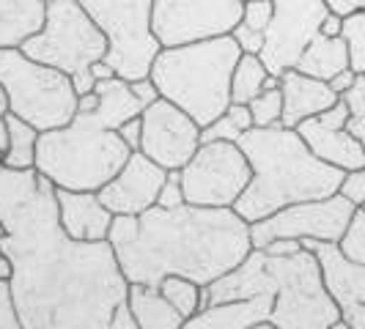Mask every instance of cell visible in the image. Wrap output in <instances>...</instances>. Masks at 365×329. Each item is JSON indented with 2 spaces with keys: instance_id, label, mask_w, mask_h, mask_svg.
<instances>
[{
  "instance_id": "6da1fadb",
  "label": "cell",
  "mask_w": 365,
  "mask_h": 329,
  "mask_svg": "<svg viewBox=\"0 0 365 329\" xmlns=\"http://www.w3.org/2000/svg\"><path fill=\"white\" fill-rule=\"evenodd\" d=\"M0 253L22 329H138L110 241H77L58 217L55 184L0 162Z\"/></svg>"
},
{
  "instance_id": "7a4b0ae2",
  "label": "cell",
  "mask_w": 365,
  "mask_h": 329,
  "mask_svg": "<svg viewBox=\"0 0 365 329\" xmlns=\"http://www.w3.org/2000/svg\"><path fill=\"white\" fill-rule=\"evenodd\" d=\"M108 241L129 286L157 288L179 274L198 286H212L250 256V222L234 209H206L184 203L179 209L151 206L138 217H115Z\"/></svg>"
},
{
  "instance_id": "3957f363",
  "label": "cell",
  "mask_w": 365,
  "mask_h": 329,
  "mask_svg": "<svg viewBox=\"0 0 365 329\" xmlns=\"http://www.w3.org/2000/svg\"><path fill=\"white\" fill-rule=\"evenodd\" d=\"M253 170L234 212L245 222H258L292 203L329 198L341 189L344 170L322 162L297 129L283 124L247 129L237 143Z\"/></svg>"
},
{
  "instance_id": "277c9868",
  "label": "cell",
  "mask_w": 365,
  "mask_h": 329,
  "mask_svg": "<svg viewBox=\"0 0 365 329\" xmlns=\"http://www.w3.org/2000/svg\"><path fill=\"white\" fill-rule=\"evenodd\" d=\"M209 291V305L269 293V321L280 329H329L341 321V310L324 286L322 263L313 250L294 256H269L253 247L234 272L222 274Z\"/></svg>"
},
{
  "instance_id": "5b68a950",
  "label": "cell",
  "mask_w": 365,
  "mask_h": 329,
  "mask_svg": "<svg viewBox=\"0 0 365 329\" xmlns=\"http://www.w3.org/2000/svg\"><path fill=\"white\" fill-rule=\"evenodd\" d=\"M242 50L231 33L179 47H163L151 63L163 99L182 108L198 127H209L231 105V77Z\"/></svg>"
},
{
  "instance_id": "8992f818",
  "label": "cell",
  "mask_w": 365,
  "mask_h": 329,
  "mask_svg": "<svg viewBox=\"0 0 365 329\" xmlns=\"http://www.w3.org/2000/svg\"><path fill=\"white\" fill-rule=\"evenodd\" d=\"M129 154L132 148L115 129L102 127L93 113H74L66 127L38 135L34 167L61 189L99 192Z\"/></svg>"
},
{
  "instance_id": "52a82bcc",
  "label": "cell",
  "mask_w": 365,
  "mask_h": 329,
  "mask_svg": "<svg viewBox=\"0 0 365 329\" xmlns=\"http://www.w3.org/2000/svg\"><path fill=\"white\" fill-rule=\"evenodd\" d=\"M0 85L11 113L38 132L66 127L77 113L72 77L44 66L19 47H0Z\"/></svg>"
},
{
  "instance_id": "ba28073f",
  "label": "cell",
  "mask_w": 365,
  "mask_h": 329,
  "mask_svg": "<svg viewBox=\"0 0 365 329\" xmlns=\"http://www.w3.org/2000/svg\"><path fill=\"white\" fill-rule=\"evenodd\" d=\"M19 50L72 77L108 55V38L77 0H47L41 28Z\"/></svg>"
},
{
  "instance_id": "9c48e42d",
  "label": "cell",
  "mask_w": 365,
  "mask_h": 329,
  "mask_svg": "<svg viewBox=\"0 0 365 329\" xmlns=\"http://www.w3.org/2000/svg\"><path fill=\"white\" fill-rule=\"evenodd\" d=\"M108 38V61L121 80L148 77L163 44L151 25L154 0H77Z\"/></svg>"
},
{
  "instance_id": "30bf717a",
  "label": "cell",
  "mask_w": 365,
  "mask_h": 329,
  "mask_svg": "<svg viewBox=\"0 0 365 329\" xmlns=\"http://www.w3.org/2000/svg\"><path fill=\"white\" fill-rule=\"evenodd\" d=\"M250 179V162L237 143H201L182 167L187 203L206 209H234Z\"/></svg>"
},
{
  "instance_id": "8fae6325",
  "label": "cell",
  "mask_w": 365,
  "mask_h": 329,
  "mask_svg": "<svg viewBox=\"0 0 365 329\" xmlns=\"http://www.w3.org/2000/svg\"><path fill=\"white\" fill-rule=\"evenodd\" d=\"M357 206L349 203L341 192L329 198L292 203L269 217L250 225L253 247H264L274 239H297V241H329L338 244L346 234L349 222Z\"/></svg>"
},
{
  "instance_id": "7c38bea8",
  "label": "cell",
  "mask_w": 365,
  "mask_h": 329,
  "mask_svg": "<svg viewBox=\"0 0 365 329\" xmlns=\"http://www.w3.org/2000/svg\"><path fill=\"white\" fill-rule=\"evenodd\" d=\"M242 11L245 0H154L151 25L163 47H179L231 33Z\"/></svg>"
},
{
  "instance_id": "4fadbf2b",
  "label": "cell",
  "mask_w": 365,
  "mask_h": 329,
  "mask_svg": "<svg viewBox=\"0 0 365 329\" xmlns=\"http://www.w3.org/2000/svg\"><path fill=\"white\" fill-rule=\"evenodd\" d=\"M327 14V0H272V22L258 55L269 74L280 77L286 69L297 66L305 47L319 36Z\"/></svg>"
},
{
  "instance_id": "5bb4252c",
  "label": "cell",
  "mask_w": 365,
  "mask_h": 329,
  "mask_svg": "<svg viewBox=\"0 0 365 329\" xmlns=\"http://www.w3.org/2000/svg\"><path fill=\"white\" fill-rule=\"evenodd\" d=\"M140 151L165 170H182L201 146V127L168 99L151 102L143 113Z\"/></svg>"
},
{
  "instance_id": "9a60e30c",
  "label": "cell",
  "mask_w": 365,
  "mask_h": 329,
  "mask_svg": "<svg viewBox=\"0 0 365 329\" xmlns=\"http://www.w3.org/2000/svg\"><path fill=\"white\" fill-rule=\"evenodd\" d=\"M165 182V167L151 162L143 151H132L124 167L99 189V198L113 212V217H138L157 206V195Z\"/></svg>"
},
{
  "instance_id": "2e32d148",
  "label": "cell",
  "mask_w": 365,
  "mask_h": 329,
  "mask_svg": "<svg viewBox=\"0 0 365 329\" xmlns=\"http://www.w3.org/2000/svg\"><path fill=\"white\" fill-rule=\"evenodd\" d=\"M349 118V105L344 99H338L329 110H324L322 115L302 121L297 132L299 137L308 143L313 154L322 160V162L332 164V167H341L344 173L349 170H357L365 164V148L363 143L346 129Z\"/></svg>"
},
{
  "instance_id": "e0dca14e",
  "label": "cell",
  "mask_w": 365,
  "mask_h": 329,
  "mask_svg": "<svg viewBox=\"0 0 365 329\" xmlns=\"http://www.w3.org/2000/svg\"><path fill=\"white\" fill-rule=\"evenodd\" d=\"M58 217L63 231L77 241H108L113 212L102 203L99 192H77L55 187Z\"/></svg>"
},
{
  "instance_id": "ac0fdd59",
  "label": "cell",
  "mask_w": 365,
  "mask_h": 329,
  "mask_svg": "<svg viewBox=\"0 0 365 329\" xmlns=\"http://www.w3.org/2000/svg\"><path fill=\"white\" fill-rule=\"evenodd\" d=\"M302 247H308L316 253L319 263H322V274H324V286H327L329 296L335 299L338 310H349V308H365V266L357 261H349L338 244L329 241H302Z\"/></svg>"
},
{
  "instance_id": "d6986e66",
  "label": "cell",
  "mask_w": 365,
  "mask_h": 329,
  "mask_svg": "<svg viewBox=\"0 0 365 329\" xmlns=\"http://www.w3.org/2000/svg\"><path fill=\"white\" fill-rule=\"evenodd\" d=\"M280 93H283V118L280 124L297 129L302 121L322 115L329 110L341 96L329 88L327 80H316L308 74L286 69L280 74Z\"/></svg>"
},
{
  "instance_id": "ffe728a7",
  "label": "cell",
  "mask_w": 365,
  "mask_h": 329,
  "mask_svg": "<svg viewBox=\"0 0 365 329\" xmlns=\"http://www.w3.org/2000/svg\"><path fill=\"white\" fill-rule=\"evenodd\" d=\"M269 313H272L269 293L250 296V299H234V302H215L195 315L184 318L182 329H247L258 321H267Z\"/></svg>"
},
{
  "instance_id": "44dd1931",
  "label": "cell",
  "mask_w": 365,
  "mask_h": 329,
  "mask_svg": "<svg viewBox=\"0 0 365 329\" xmlns=\"http://www.w3.org/2000/svg\"><path fill=\"white\" fill-rule=\"evenodd\" d=\"M96 96H99V105L93 110V115L99 118V124L108 129H115L121 124H127L132 118H138L143 113L140 99L132 93L127 80L121 77H110V80H99L96 83Z\"/></svg>"
},
{
  "instance_id": "7402d4cb",
  "label": "cell",
  "mask_w": 365,
  "mask_h": 329,
  "mask_svg": "<svg viewBox=\"0 0 365 329\" xmlns=\"http://www.w3.org/2000/svg\"><path fill=\"white\" fill-rule=\"evenodd\" d=\"M47 11V0H0V47H22L34 36Z\"/></svg>"
},
{
  "instance_id": "603a6c76",
  "label": "cell",
  "mask_w": 365,
  "mask_h": 329,
  "mask_svg": "<svg viewBox=\"0 0 365 329\" xmlns=\"http://www.w3.org/2000/svg\"><path fill=\"white\" fill-rule=\"evenodd\" d=\"M297 72L316 77V80H332L335 74H341L344 69H349V47L344 36H319L313 38L311 44L305 47V53L299 55Z\"/></svg>"
},
{
  "instance_id": "cb8c5ba5",
  "label": "cell",
  "mask_w": 365,
  "mask_h": 329,
  "mask_svg": "<svg viewBox=\"0 0 365 329\" xmlns=\"http://www.w3.org/2000/svg\"><path fill=\"white\" fill-rule=\"evenodd\" d=\"M129 310L138 329H182L184 315L151 286H129Z\"/></svg>"
},
{
  "instance_id": "d4e9b609",
  "label": "cell",
  "mask_w": 365,
  "mask_h": 329,
  "mask_svg": "<svg viewBox=\"0 0 365 329\" xmlns=\"http://www.w3.org/2000/svg\"><path fill=\"white\" fill-rule=\"evenodd\" d=\"M36 127H31L28 121L17 118L14 113H9V143L6 151L0 154V162L11 170H28L36 164V143H38Z\"/></svg>"
},
{
  "instance_id": "484cf974",
  "label": "cell",
  "mask_w": 365,
  "mask_h": 329,
  "mask_svg": "<svg viewBox=\"0 0 365 329\" xmlns=\"http://www.w3.org/2000/svg\"><path fill=\"white\" fill-rule=\"evenodd\" d=\"M269 77V69L258 55H245L239 58L234 77H231V102L234 105H250L258 93L264 91V80Z\"/></svg>"
},
{
  "instance_id": "4316f807",
  "label": "cell",
  "mask_w": 365,
  "mask_h": 329,
  "mask_svg": "<svg viewBox=\"0 0 365 329\" xmlns=\"http://www.w3.org/2000/svg\"><path fill=\"white\" fill-rule=\"evenodd\" d=\"M157 291L163 293L184 318H190V315H195L203 308H209V291L203 286H198V283L187 280V277H179V274L165 277L163 283L157 286Z\"/></svg>"
},
{
  "instance_id": "83f0119b",
  "label": "cell",
  "mask_w": 365,
  "mask_h": 329,
  "mask_svg": "<svg viewBox=\"0 0 365 329\" xmlns=\"http://www.w3.org/2000/svg\"><path fill=\"white\" fill-rule=\"evenodd\" d=\"M253 129V115L247 105H228V110L217 115L209 127L201 129V143H239V137Z\"/></svg>"
},
{
  "instance_id": "f1b7e54d",
  "label": "cell",
  "mask_w": 365,
  "mask_h": 329,
  "mask_svg": "<svg viewBox=\"0 0 365 329\" xmlns=\"http://www.w3.org/2000/svg\"><path fill=\"white\" fill-rule=\"evenodd\" d=\"M341 36L349 47V69L354 74H365V9L344 17Z\"/></svg>"
},
{
  "instance_id": "f546056e",
  "label": "cell",
  "mask_w": 365,
  "mask_h": 329,
  "mask_svg": "<svg viewBox=\"0 0 365 329\" xmlns=\"http://www.w3.org/2000/svg\"><path fill=\"white\" fill-rule=\"evenodd\" d=\"M247 108L253 115V127H274L283 118V93H280V88L261 91Z\"/></svg>"
},
{
  "instance_id": "4dcf8cb0",
  "label": "cell",
  "mask_w": 365,
  "mask_h": 329,
  "mask_svg": "<svg viewBox=\"0 0 365 329\" xmlns=\"http://www.w3.org/2000/svg\"><path fill=\"white\" fill-rule=\"evenodd\" d=\"M341 253L349 258V261H357L365 266V209H357L354 217L349 222L346 234L338 241Z\"/></svg>"
},
{
  "instance_id": "1f68e13d",
  "label": "cell",
  "mask_w": 365,
  "mask_h": 329,
  "mask_svg": "<svg viewBox=\"0 0 365 329\" xmlns=\"http://www.w3.org/2000/svg\"><path fill=\"white\" fill-rule=\"evenodd\" d=\"M245 28L267 33L269 22H272V0H245V11L239 19Z\"/></svg>"
},
{
  "instance_id": "d6a6232c",
  "label": "cell",
  "mask_w": 365,
  "mask_h": 329,
  "mask_svg": "<svg viewBox=\"0 0 365 329\" xmlns=\"http://www.w3.org/2000/svg\"><path fill=\"white\" fill-rule=\"evenodd\" d=\"M184 187H182V170H168V182L163 184L160 195H157V206L160 209H179L184 206Z\"/></svg>"
},
{
  "instance_id": "836d02e7",
  "label": "cell",
  "mask_w": 365,
  "mask_h": 329,
  "mask_svg": "<svg viewBox=\"0 0 365 329\" xmlns=\"http://www.w3.org/2000/svg\"><path fill=\"white\" fill-rule=\"evenodd\" d=\"M349 203H354L357 209L365 206V164L357 167V170H349L344 173V182H341V189H338Z\"/></svg>"
},
{
  "instance_id": "e575fe53",
  "label": "cell",
  "mask_w": 365,
  "mask_h": 329,
  "mask_svg": "<svg viewBox=\"0 0 365 329\" xmlns=\"http://www.w3.org/2000/svg\"><path fill=\"white\" fill-rule=\"evenodd\" d=\"M0 329H22L9 280H0Z\"/></svg>"
},
{
  "instance_id": "d590c367",
  "label": "cell",
  "mask_w": 365,
  "mask_h": 329,
  "mask_svg": "<svg viewBox=\"0 0 365 329\" xmlns=\"http://www.w3.org/2000/svg\"><path fill=\"white\" fill-rule=\"evenodd\" d=\"M231 36L237 38L239 50H242L245 55H261V50H264V41H267V33L250 31V28H245L242 22H239L237 28L231 31Z\"/></svg>"
},
{
  "instance_id": "8d00e7d4",
  "label": "cell",
  "mask_w": 365,
  "mask_h": 329,
  "mask_svg": "<svg viewBox=\"0 0 365 329\" xmlns=\"http://www.w3.org/2000/svg\"><path fill=\"white\" fill-rule=\"evenodd\" d=\"M341 99L349 105V113H351V115H365V74H357L354 85H351Z\"/></svg>"
},
{
  "instance_id": "74e56055",
  "label": "cell",
  "mask_w": 365,
  "mask_h": 329,
  "mask_svg": "<svg viewBox=\"0 0 365 329\" xmlns=\"http://www.w3.org/2000/svg\"><path fill=\"white\" fill-rule=\"evenodd\" d=\"M129 88H132V93H135V96L140 99V105H143V108H148V105H151V102H157V99H163L151 77H140V80H132V83H129Z\"/></svg>"
},
{
  "instance_id": "f35d334b",
  "label": "cell",
  "mask_w": 365,
  "mask_h": 329,
  "mask_svg": "<svg viewBox=\"0 0 365 329\" xmlns=\"http://www.w3.org/2000/svg\"><path fill=\"white\" fill-rule=\"evenodd\" d=\"M118 135H121V140L127 143L132 151H140V137H143V118L138 115V118H132L127 124H121L118 127Z\"/></svg>"
},
{
  "instance_id": "ab89813d",
  "label": "cell",
  "mask_w": 365,
  "mask_h": 329,
  "mask_svg": "<svg viewBox=\"0 0 365 329\" xmlns=\"http://www.w3.org/2000/svg\"><path fill=\"white\" fill-rule=\"evenodd\" d=\"M258 250H264L269 256H294V253L302 250V241H297V239H274V241L258 247Z\"/></svg>"
},
{
  "instance_id": "60d3db41",
  "label": "cell",
  "mask_w": 365,
  "mask_h": 329,
  "mask_svg": "<svg viewBox=\"0 0 365 329\" xmlns=\"http://www.w3.org/2000/svg\"><path fill=\"white\" fill-rule=\"evenodd\" d=\"M96 77H93L91 69H86V72H77L72 74V85H74V93L77 96H86V93H93L96 91Z\"/></svg>"
},
{
  "instance_id": "b9f144b4",
  "label": "cell",
  "mask_w": 365,
  "mask_h": 329,
  "mask_svg": "<svg viewBox=\"0 0 365 329\" xmlns=\"http://www.w3.org/2000/svg\"><path fill=\"white\" fill-rule=\"evenodd\" d=\"M9 96L3 91V85H0V154L6 151V143H9Z\"/></svg>"
},
{
  "instance_id": "7bdbcfd3",
  "label": "cell",
  "mask_w": 365,
  "mask_h": 329,
  "mask_svg": "<svg viewBox=\"0 0 365 329\" xmlns=\"http://www.w3.org/2000/svg\"><path fill=\"white\" fill-rule=\"evenodd\" d=\"M354 80H357V74L351 72V69H344L341 74H335L332 80H329V88L338 93V96H344V93L354 85Z\"/></svg>"
},
{
  "instance_id": "ee69618b",
  "label": "cell",
  "mask_w": 365,
  "mask_h": 329,
  "mask_svg": "<svg viewBox=\"0 0 365 329\" xmlns=\"http://www.w3.org/2000/svg\"><path fill=\"white\" fill-rule=\"evenodd\" d=\"M341 31H344V14H338V11L329 9V14L322 22V31L319 33H324V36H341Z\"/></svg>"
},
{
  "instance_id": "f6af8a7d",
  "label": "cell",
  "mask_w": 365,
  "mask_h": 329,
  "mask_svg": "<svg viewBox=\"0 0 365 329\" xmlns=\"http://www.w3.org/2000/svg\"><path fill=\"white\" fill-rule=\"evenodd\" d=\"M327 6L332 11H338V14H351V11H360L365 9V0H327Z\"/></svg>"
},
{
  "instance_id": "bcb514c9",
  "label": "cell",
  "mask_w": 365,
  "mask_h": 329,
  "mask_svg": "<svg viewBox=\"0 0 365 329\" xmlns=\"http://www.w3.org/2000/svg\"><path fill=\"white\" fill-rule=\"evenodd\" d=\"M346 129L357 137V140H360V143H363V148H365V115H351Z\"/></svg>"
},
{
  "instance_id": "7dc6e473",
  "label": "cell",
  "mask_w": 365,
  "mask_h": 329,
  "mask_svg": "<svg viewBox=\"0 0 365 329\" xmlns=\"http://www.w3.org/2000/svg\"><path fill=\"white\" fill-rule=\"evenodd\" d=\"M91 72H93V77H96V80H110V77H118V74H115V69L110 66V63H108V61H105V58L93 63V66H91Z\"/></svg>"
},
{
  "instance_id": "c3c4849f",
  "label": "cell",
  "mask_w": 365,
  "mask_h": 329,
  "mask_svg": "<svg viewBox=\"0 0 365 329\" xmlns=\"http://www.w3.org/2000/svg\"><path fill=\"white\" fill-rule=\"evenodd\" d=\"M96 105H99V96H96V91L86 93V96H80V99H77V113H93V110H96Z\"/></svg>"
},
{
  "instance_id": "681fc988",
  "label": "cell",
  "mask_w": 365,
  "mask_h": 329,
  "mask_svg": "<svg viewBox=\"0 0 365 329\" xmlns=\"http://www.w3.org/2000/svg\"><path fill=\"white\" fill-rule=\"evenodd\" d=\"M11 274H14V266H11V261L6 253H0V280H11Z\"/></svg>"
},
{
  "instance_id": "f907efd6",
  "label": "cell",
  "mask_w": 365,
  "mask_h": 329,
  "mask_svg": "<svg viewBox=\"0 0 365 329\" xmlns=\"http://www.w3.org/2000/svg\"><path fill=\"white\" fill-rule=\"evenodd\" d=\"M247 329H280V327H274L272 321L267 318V321H258V324H253V327H247Z\"/></svg>"
},
{
  "instance_id": "816d5d0a",
  "label": "cell",
  "mask_w": 365,
  "mask_h": 329,
  "mask_svg": "<svg viewBox=\"0 0 365 329\" xmlns=\"http://www.w3.org/2000/svg\"><path fill=\"white\" fill-rule=\"evenodd\" d=\"M329 329H351V327H349V324H344V321H338V324H332Z\"/></svg>"
},
{
  "instance_id": "f5cc1de1",
  "label": "cell",
  "mask_w": 365,
  "mask_h": 329,
  "mask_svg": "<svg viewBox=\"0 0 365 329\" xmlns=\"http://www.w3.org/2000/svg\"><path fill=\"white\" fill-rule=\"evenodd\" d=\"M0 236H3V222H0Z\"/></svg>"
},
{
  "instance_id": "db71d44e",
  "label": "cell",
  "mask_w": 365,
  "mask_h": 329,
  "mask_svg": "<svg viewBox=\"0 0 365 329\" xmlns=\"http://www.w3.org/2000/svg\"><path fill=\"white\" fill-rule=\"evenodd\" d=\"M363 209H365V206H363Z\"/></svg>"
}]
</instances>
